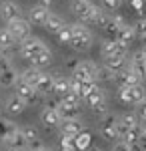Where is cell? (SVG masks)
Instances as JSON below:
<instances>
[{"instance_id": "obj_8", "label": "cell", "mask_w": 146, "mask_h": 151, "mask_svg": "<svg viewBox=\"0 0 146 151\" xmlns=\"http://www.w3.org/2000/svg\"><path fill=\"white\" fill-rule=\"evenodd\" d=\"M16 16H20V8H18L16 2H2L0 4V18H4L8 22L12 18H16Z\"/></svg>"}, {"instance_id": "obj_39", "label": "cell", "mask_w": 146, "mask_h": 151, "mask_svg": "<svg viewBox=\"0 0 146 151\" xmlns=\"http://www.w3.org/2000/svg\"><path fill=\"white\" fill-rule=\"evenodd\" d=\"M138 105H140V107H138V117H140V119H144V121H146V101L142 99V101H140Z\"/></svg>"}, {"instance_id": "obj_24", "label": "cell", "mask_w": 146, "mask_h": 151, "mask_svg": "<svg viewBox=\"0 0 146 151\" xmlns=\"http://www.w3.org/2000/svg\"><path fill=\"white\" fill-rule=\"evenodd\" d=\"M56 38H58V42H60V45H70V38H72V28L64 24V26H62V28L56 32Z\"/></svg>"}, {"instance_id": "obj_13", "label": "cell", "mask_w": 146, "mask_h": 151, "mask_svg": "<svg viewBox=\"0 0 146 151\" xmlns=\"http://www.w3.org/2000/svg\"><path fill=\"white\" fill-rule=\"evenodd\" d=\"M64 26V20L58 16V14H48V18H46V22H44V28L48 30V32H52V35H56L58 30Z\"/></svg>"}, {"instance_id": "obj_21", "label": "cell", "mask_w": 146, "mask_h": 151, "mask_svg": "<svg viewBox=\"0 0 146 151\" xmlns=\"http://www.w3.org/2000/svg\"><path fill=\"white\" fill-rule=\"evenodd\" d=\"M86 101H88V105L90 107H96V105H100V103H104V95H102V91L98 89V87H94L92 91H90L86 97H84Z\"/></svg>"}, {"instance_id": "obj_31", "label": "cell", "mask_w": 146, "mask_h": 151, "mask_svg": "<svg viewBox=\"0 0 146 151\" xmlns=\"http://www.w3.org/2000/svg\"><path fill=\"white\" fill-rule=\"evenodd\" d=\"M130 91H132V99H134V103H140V101L144 99V91H142L140 85H130Z\"/></svg>"}, {"instance_id": "obj_19", "label": "cell", "mask_w": 146, "mask_h": 151, "mask_svg": "<svg viewBox=\"0 0 146 151\" xmlns=\"http://www.w3.org/2000/svg\"><path fill=\"white\" fill-rule=\"evenodd\" d=\"M102 133H104L106 139H114V137L118 135V127H116V121H114L112 117H108V119L104 121V125H102Z\"/></svg>"}, {"instance_id": "obj_44", "label": "cell", "mask_w": 146, "mask_h": 151, "mask_svg": "<svg viewBox=\"0 0 146 151\" xmlns=\"http://www.w3.org/2000/svg\"><path fill=\"white\" fill-rule=\"evenodd\" d=\"M90 151H100V149H90Z\"/></svg>"}, {"instance_id": "obj_37", "label": "cell", "mask_w": 146, "mask_h": 151, "mask_svg": "<svg viewBox=\"0 0 146 151\" xmlns=\"http://www.w3.org/2000/svg\"><path fill=\"white\" fill-rule=\"evenodd\" d=\"M112 151H132V147H130L128 143L120 141V143H116V145H114V149H112Z\"/></svg>"}, {"instance_id": "obj_15", "label": "cell", "mask_w": 146, "mask_h": 151, "mask_svg": "<svg viewBox=\"0 0 146 151\" xmlns=\"http://www.w3.org/2000/svg\"><path fill=\"white\" fill-rule=\"evenodd\" d=\"M124 63H126V58H124L122 52H116V55H112V57H106V67L110 70H114V73H118V70L124 67Z\"/></svg>"}, {"instance_id": "obj_26", "label": "cell", "mask_w": 146, "mask_h": 151, "mask_svg": "<svg viewBox=\"0 0 146 151\" xmlns=\"http://www.w3.org/2000/svg\"><path fill=\"white\" fill-rule=\"evenodd\" d=\"M68 87H70V81H66V79H54V83H52V91L58 95H66Z\"/></svg>"}, {"instance_id": "obj_7", "label": "cell", "mask_w": 146, "mask_h": 151, "mask_svg": "<svg viewBox=\"0 0 146 151\" xmlns=\"http://www.w3.org/2000/svg\"><path fill=\"white\" fill-rule=\"evenodd\" d=\"M42 123H44V127L48 129H56L60 123H62V117H60V113H58L56 109H44L42 111Z\"/></svg>"}, {"instance_id": "obj_20", "label": "cell", "mask_w": 146, "mask_h": 151, "mask_svg": "<svg viewBox=\"0 0 146 151\" xmlns=\"http://www.w3.org/2000/svg\"><path fill=\"white\" fill-rule=\"evenodd\" d=\"M58 113H60L62 119H76V115H78V105L62 103V105H60V109H58Z\"/></svg>"}, {"instance_id": "obj_25", "label": "cell", "mask_w": 146, "mask_h": 151, "mask_svg": "<svg viewBox=\"0 0 146 151\" xmlns=\"http://www.w3.org/2000/svg\"><path fill=\"white\" fill-rule=\"evenodd\" d=\"M60 151H76V145H74V137L72 135L62 133V137H60Z\"/></svg>"}, {"instance_id": "obj_18", "label": "cell", "mask_w": 146, "mask_h": 151, "mask_svg": "<svg viewBox=\"0 0 146 151\" xmlns=\"http://www.w3.org/2000/svg\"><path fill=\"white\" fill-rule=\"evenodd\" d=\"M60 129H62V133L72 135V137H76L80 133V127H78V121H76V119H64V121L60 123Z\"/></svg>"}, {"instance_id": "obj_38", "label": "cell", "mask_w": 146, "mask_h": 151, "mask_svg": "<svg viewBox=\"0 0 146 151\" xmlns=\"http://www.w3.org/2000/svg\"><path fill=\"white\" fill-rule=\"evenodd\" d=\"M92 111L96 113V115H106V103H100V105H96V107H92Z\"/></svg>"}, {"instance_id": "obj_1", "label": "cell", "mask_w": 146, "mask_h": 151, "mask_svg": "<svg viewBox=\"0 0 146 151\" xmlns=\"http://www.w3.org/2000/svg\"><path fill=\"white\" fill-rule=\"evenodd\" d=\"M72 12L82 22H100L104 16L100 8L94 6L90 0H72Z\"/></svg>"}, {"instance_id": "obj_3", "label": "cell", "mask_w": 146, "mask_h": 151, "mask_svg": "<svg viewBox=\"0 0 146 151\" xmlns=\"http://www.w3.org/2000/svg\"><path fill=\"white\" fill-rule=\"evenodd\" d=\"M8 30L16 40H24L26 36H30V22L24 20L22 16H16V18L8 20Z\"/></svg>"}, {"instance_id": "obj_32", "label": "cell", "mask_w": 146, "mask_h": 151, "mask_svg": "<svg viewBox=\"0 0 146 151\" xmlns=\"http://www.w3.org/2000/svg\"><path fill=\"white\" fill-rule=\"evenodd\" d=\"M120 4H122V0H102V6H104L106 10H110V12L118 10Z\"/></svg>"}, {"instance_id": "obj_45", "label": "cell", "mask_w": 146, "mask_h": 151, "mask_svg": "<svg viewBox=\"0 0 146 151\" xmlns=\"http://www.w3.org/2000/svg\"><path fill=\"white\" fill-rule=\"evenodd\" d=\"M30 151H38V149H30Z\"/></svg>"}, {"instance_id": "obj_23", "label": "cell", "mask_w": 146, "mask_h": 151, "mask_svg": "<svg viewBox=\"0 0 146 151\" xmlns=\"http://www.w3.org/2000/svg\"><path fill=\"white\" fill-rule=\"evenodd\" d=\"M14 42H16V38L12 36V32L8 30V28L0 30V47H2V48H10Z\"/></svg>"}, {"instance_id": "obj_9", "label": "cell", "mask_w": 146, "mask_h": 151, "mask_svg": "<svg viewBox=\"0 0 146 151\" xmlns=\"http://www.w3.org/2000/svg\"><path fill=\"white\" fill-rule=\"evenodd\" d=\"M74 79L80 83H86V81H92V77H94V70H92V67L90 65H86V63H80L78 67L74 69Z\"/></svg>"}, {"instance_id": "obj_35", "label": "cell", "mask_w": 146, "mask_h": 151, "mask_svg": "<svg viewBox=\"0 0 146 151\" xmlns=\"http://www.w3.org/2000/svg\"><path fill=\"white\" fill-rule=\"evenodd\" d=\"M94 87H96V83H94V79H92V81H86V83H82V97H86V95H88L90 91L94 89Z\"/></svg>"}, {"instance_id": "obj_33", "label": "cell", "mask_w": 146, "mask_h": 151, "mask_svg": "<svg viewBox=\"0 0 146 151\" xmlns=\"http://www.w3.org/2000/svg\"><path fill=\"white\" fill-rule=\"evenodd\" d=\"M14 131V125H12V121H0V135L2 137H6L8 133Z\"/></svg>"}, {"instance_id": "obj_27", "label": "cell", "mask_w": 146, "mask_h": 151, "mask_svg": "<svg viewBox=\"0 0 146 151\" xmlns=\"http://www.w3.org/2000/svg\"><path fill=\"white\" fill-rule=\"evenodd\" d=\"M120 81H122V85H138V73H134V70H124V73H120Z\"/></svg>"}, {"instance_id": "obj_28", "label": "cell", "mask_w": 146, "mask_h": 151, "mask_svg": "<svg viewBox=\"0 0 146 151\" xmlns=\"http://www.w3.org/2000/svg\"><path fill=\"white\" fill-rule=\"evenodd\" d=\"M118 97H120V101L122 103H134V99H132V91H130V85H122L120 87V91H118Z\"/></svg>"}, {"instance_id": "obj_43", "label": "cell", "mask_w": 146, "mask_h": 151, "mask_svg": "<svg viewBox=\"0 0 146 151\" xmlns=\"http://www.w3.org/2000/svg\"><path fill=\"white\" fill-rule=\"evenodd\" d=\"M38 151H50V149H42V147H40V149H38Z\"/></svg>"}, {"instance_id": "obj_5", "label": "cell", "mask_w": 146, "mask_h": 151, "mask_svg": "<svg viewBox=\"0 0 146 151\" xmlns=\"http://www.w3.org/2000/svg\"><path fill=\"white\" fill-rule=\"evenodd\" d=\"M14 83H16V75H14V70H12L8 58L0 57V85L10 87V85H14Z\"/></svg>"}, {"instance_id": "obj_22", "label": "cell", "mask_w": 146, "mask_h": 151, "mask_svg": "<svg viewBox=\"0 0 146 151\" xmlns=\"http://www.w3.org/2000/svg\"><path fill=\"white\" fill-rule=\"evenodd\" d=\"M120 123L124 129H136L138 127V115L136 113H124L120 117Z\"/></svg>"}, {"instance_id": "obj_14", "label": "cell", "mask_w": 146, "mask_h": 151, "mask_svg": "<svg viewBox=\"0 0 146 151\" xmlns=\"http://www.w3.org/2000/svg\"><path fill=\"white\" fill-rule=\"evenodd\" d=\"M6 143L10 145V147H24L28 141H26V137H24V131H12V133H8L6 135Z\"/></svg>"}, {"instance_id": "obj_12", "label": "cell", "mask_w": 146, "mask_h": 151, "mask_svg": "<svg viewBox=\"0 0 146 151\" xmlns=\"http://www.w3.org/2000/svg\"><path fill=\"white\" fill-rule=\"evenodd\" d=\"M16 91H18L16 95H18L20 99H24L26 103H28V101H32V99H34V95H36V89H34L32 85L24 83V81H20L18 85H16Z\"/></svg>"}, {"instance_id": "obj_36", "label": "cell", "mask_w": 146, "mask_h": 151, "mask_svg": "<svg viewBox=\"0 0 146 151\" xmlns=\"http://www.w3.org/2000/svg\"><path fill=\"white\" fill-rule=\"evenodd\" d=\"M128 4H130L132 10H136V12H142V8H144V0H128Z\"/></svg>"}, {"instance_id": "obj_6", "label": "cell", "mask_w": 146, "mask_h": 151, "mask_svg": "<svg viewBox=\"0 0 146 151\" xmlns=\"http://www.w3.org/2000/svg\"><path fill=\"white\" fill-rule=\"evenodd\" d=\"M48 14H50V10L46 8L44 4H36V6H32V8L28 10L30 22H34V24H42V26H44L46 18H48Z\"/></svg>"}, {"instance_id": "obj_17", "label": "cell", "mask_w": 146, "mask_h": 151, "mask_svg": "<svg viewBox=\"0 0 146 151\" xmlns=\"http://www.w3.org/2000/svg\"><path fill=\"white\" fill-rule=\"evenodd\" d=\"M90 143H92V135H90L88 131H80L78 135L74 137V145H76L78 151H86L90 147Z\"/></svg>"}, {"instance_id": "obj_29", "label": "cell", "mask_w": 146, "mask_h": 151, "mask_svg": "<svg viewBox=\"0 0 146 151\" xmlns=\"http://www.w3.org/2000/svg\"><path fill=\"white\" fill-rule=\"evenodd\" d=\"M122 139H124V143H128V145L132 147L136 141H138V131H136V129H124Z\"/></svg>"}, {"instance_id": "obj_42", "label": "cell", "mask_w": 146, "mask_h": 151, "mask_svg": "<svg viewBox=\"0 0 146 151\" xmlns=\"http://www.w3.org/2000/svg\"><path fill=\"white\" fill-rule=\"evenodd\" d=\"M10 151H24V149H22V147H12Z\"/></svg>"}, {"instance_id": "obj_34", "label": "cell", "mask_w": 146, "mask_h": 151, "mask_svg": "<svg viewBox=\"0 0 146 151\" xmlns=\"http://www.w3.org/2000/svg\"><path fill=\"white\" fill-rule=\"evenodd\" d=\"M80 97L78 95H72V93H66L64 95V99H62V103H68V105H78Z\"/></svg>"}, {"instance_id": "obj_11", "label": "cell", "mask_w": 146, "mask_h": 151, "mask_svg": "<svg viewBox=\"0 0 146 151\" xmlns=\"http://www.w3.org/2000/svg\"><path fill=\"white\" fill-rule=\"evenodd\" d=\"M42 70L38 69V67H30V69H26L22 73V81L24 83H28V85H32L34 89H36V85H38V81L42 79Z\"/></svg>"}, {"instance_id": "obj_10", "label": "cell", "mask_w": 146, "mask_h": 151, "mask_svg": "<svg viewBox=\"0 0 146 151\" xmlns=\"http://www.w3.org/2000/svg\"><path fill=\"white\" fill-rule=\"evenodd\" d=\"M24 109H26V101L20 99L18 95H16V97H10V99L6 101V111H8L10 115H20V113H24Z\"/></svg>"}, {"instance_id": "obj_4", "label": "cell", "mask_w": 146, "mask_h": 151, "mask_svg": "<svg viewBox=\"0 0 146 151\" xmlns=\"http://www.w3.org/2000/svg\"><path fill=\"white\" fill-rule=\"evenodd\" d=\"M42 48H46L38 38H32V36H26L22 40V45H20V52H22V57L24 58H28V60H32Z\"/></svg>"}, {"instance_id": "obj_40", "label": "cell", "mask_w": 146, "mask_h": 151, "mask_svg": "<svg viewBox=\"0 0 146 151\" xmlns=\"http://www.w3.org/2000/svg\"><path fill=\"white\" fill-rule=\"evenodd\" d=\"M24 137H26V141H32V139H36V131H34L32 127L24 129Z\"/></svg>"}, {"instance_id": "obj_41", "label": "cell", "mask_w": 146, "mask_h": 151, "mask_svg": "<svg viewBox=\"0 0 146 151\" xmlns=\"http://www.w3.org/2000/svg\"><path fill=\"white\" fill-rule=\"evenodd\" d=\"M138 32L146 38V20H140V22H138Z\"/></svg>"}, {"instance_id": "obj_30", "label": "cell", "mask_w": 146, "mask_h": 151, "mask_svg": "<svg viewBox=\"0 0 146 151\" xmlns=\"http://www.w3.org/2000/svg\"><path fill=\"white\" fill-rule=\"evenodd\" d=\"M52 83H54V79H50L48 75H42V79L36 85V91H48V89H52Z\"/></svg>"}, {"instance_id": "obj_16", "label": "cell", "mask_w": 146, "mask_h": 151, "mask_svg": "<svg viewBox=\"0 0 146 151\" xmlns=\"http://www.w3.org/2000/svg\"><path fill=\"white\" fill-rule=\"evenodd\" d=\"M50 60H52V55H50V50H48V48H42V50H40V52H38V55H36L32 60H30V63H32L34 67L42 69V67H48V65H50Z\"/></svg>"}, {"instance_id": "obj_2", "label": "cell", "mask_w": 146, "mask_h": 151, "mask_svg": "<svg viewBox=\"0 0 146 151\" xmlns=\"http://www.w3.org/2000/svg\"><path fill=\"white\" fill-rule=\"evenodd\" d=\"M72 28V38H70V45L68 47H72L74 50H88L92 47V35H90V30L86 26H80V24H74V26H70Z\"/></svg>"}]
</instances>
